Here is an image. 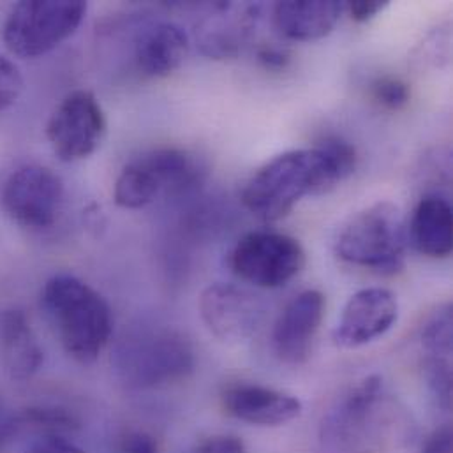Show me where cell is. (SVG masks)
I'll use <instances>...</instances> for the list:
<instances>
[{"instance_id": "6da1fadb", "label": "cell", "mask_w": 453, "mask_h": 453, "mask_svg": "<svg viewBox=\"0 0 453 453\" xmlns=\"http://www.w3.org/2000/svg\"><path fill=\"white\" fill-rule=\"evenodd\" d=\"M357 163V149L342 138H325L311 149L284 152L249 179L242 203L261 221L284 219L305 196L326 195L349 179Z\"/></svg>"}, {"instance_id": "7a4b0ae2", "label": "cell", "mask_w": 453, "mask_h": 453, "mask_svg": "<svg viewBox=\"0 0 453 453\" xmlns=\"http://www.w3.org/2000/svg\"><path fill=\"white\" fill-rule=\"evenodd\" d=\"M417 436L411 410L387 388L381 376H369L349 388L321 426L323 441L341 453H394Z\"/></svg>"}, {"instance_id": "3957f363", "label": "cell", "mask_w": 453, "mask_h": 453, "mask_svg": "<svg viewBox=\"0 0 453 453\" xmlns=\"http://www.w3.org/2000/svg\"><path fill=\"white\" fill-rule=\"evenodd\" d=\"M41 307L64 351L78 364H94L113 334V312L106 298L85 280L60 273L46 280Z\"/></svg>"}, {"instance_id": "277c9868", "label": "cell", "mask_w": 453, "mask_h": 453, "mask_svg": "<svg viewBox=\"0 0 453 453\" xmlns=\"http://www.w3.org/2000/svg\"><path fill=\"white\" fill-rule=\"evenodd\" d=\"M196 367L191 339L173 326H142L113 355L117 378L133 390H154L188 380Z\"/></svg>"}, {"instance_id": "5b68a950", "label": "cell", "mask_w": 453, "mask_h": 453, "mask_svg": "<svg viewBox=\"0 0 453 453\" xmlns=\"http://www.w3.org/2000/svg\"><path fill=\"white\" fill-rule=\"evenodd\" d=\"M408 231L403 214L392 202H378L357 212L339 231L335 254L339 259L383 275L399 273L406 266Z\"/></svg>"}, {"instance_id": "8992f818", "label": "cell", "mask_w": 453, "mask_h": 453, "mask_svg": "<svg viewBox=\"0 0 453 453\" xmlns=\"http://www.w3.org/2000/svg\"><path fill=\"white\" fill-rule=\"evenodd\" d=\"M85 14L83 0H23L5 18L2 39L12 55L35 58L67 41Z\"/></svg>"}, {"instance_id": "52a82bcc", "label": "cell", "mask_w": 453, "mask_h": 453, "mask_svg": "<svg viewBox=\"0 0 453 453\" xmlns=\"http://www.w3.org/2000/svg\"><path fill=\"white\" fill-rule=\"evenodd\" d=\"M198 177L200 166L186 150L152 149L122 168L115 182L113 200L127 211L143 209L161 195L184 193Z\"/></svg>"}, {"instance_id": "ba28073f", "label": "cell", "mask_w": 453, "mask_h": 453, "mask_svg": "<svg viewBox=\"0 0 453 453\" xmlns=\"http://www.w3.org/2000/svg\"><path fill=\"white\" fill-rule=\"evenodd\" d=\"M302 243L277 231H250L229 252V268L242 280L265 289L282 288L305 266Z\"/></svg>"}, {"instance_id": "9c48e42d", "label": "cell", "mask_w": 453, "mask_h": 453, "mask_svg": "<svg viewBox=\"0 0 453 453\" xmlns=\"http://www.w3.org/2000/svg\"><path fill=\"white\" fill-rule=\"evenodd\" d=\"M64 196V182L51 168L25 165L2 182L0 207L14 225L41 231L57 223Z\"/></svg>"}, {"instance_id": "30bf717a", "label": "cell", "mask_w": 453, "mask_h": 453, "mask_svg": "<svg viewBox=\"0 0 453 453\" xmlns=\"http://www.w3.org/2000/svg\"><path fill=\"white\" fill-rule=\"evenodd\" d=\"M106 115L90 90L67 94L46 122V138L62 163L90 157L106 136Z\"/></svg>"}, {"instance_id": "8fae6325", "label": "cell", "mask_w": 453, "mask_h": 453, "mask_svg": "<svg viewBox=\"0 0 453 453\" xmlns=\"http://www.w3.org/2000/svg\"><path fill=\"white\" fill-rule=\"evenodd\" d=\"M399 318V300L385 288L357 291L344 305L334 330V341L344 349H357L383 337Z\"/></svg>"}, {"instance_id": "7c38bea8", "label": "cell", "mask_w": 453, "mask_h": 453, "mask_svg": "<svg viewBox=\"0 0 453 453\" xmlns=\"http://www.w3.org/2000/svg\"><path fill=\"white\" fill-rule=\"evenodd\" d=\"M325 309L326 298L318 289L302 291L284 307L272 330V346L280 362L300 365L309 360Z\"/></svg>"}, {"instance_id": "4fadbf2b", "label": "cell", "mask_w": 453, "mask_h": 453, "mask_svg": "<svg viewBox=\"0 0 453 453\" xmlns=\"http://www.w3.org/2000/svg\"><path fill=\"white\" fill-rule=\"evenodd\" d=\"M200 314L211 334L225 342L247 341L263 318L261 303L249 291L216 282L200 296Z\"/></svg>"}, {"instance_id": "5bb4252c", "label": "cell", "mask_w": 453, "mask_h": 453, "mask_svg": "<svg viewBox=\"0 0 453 453\" xmlns=\"http://www.w3.org/2000/svg\"><path fill=\"white\" fill-rule=\"evenodd\" d=\"M261 4L219 2L198 25L196 42L200 51L212 60H227L242 53L250 42L259 19Z\"/></svg>"}, {"instance_id": "9a60e30c", "label": "cell", "mask_w": 453, "mask_h": 453, "mask_svg": "<svg viewBox=\"0 0 453 453\" xmlns=\"http://www.w3.org/2000/svg\"><path fill=\"white\" fill-rule=\"evenodd\" d=\"M221 404L229 417L257 427L286 426L303 410L295 395L256 383L229 385L221 392Z\"/></svg>"}, {"instance_id": "2e32d148", "label": "cell", "mask_w": 453, "mask_h": 453, "mask_svg": "<svg viewBox=\"0 0 453 453\" xmlns=\"http://www.w3.org/2000/svg\"><path fill=\"white\" fill-rule=\"evenodd\" d=\"M191 41L173 21H157L140 30L134 39V65L145 78H166L186 62Z\"/></svg>"}, {"instance_id": "e0dca14e", "label": "cell", "mask_w": 453, "mask_h": 453, "mask_svg": "<svg viewBox=\"0 0 453 453\" xmlns=\"http://www.w3.org/2000/svg\"><path fill=\"white\" fill-rule=\"evenodd\" d=\"M342 12L337 0H286L272 7V21L284 39L309 42L332 34Z\"/></svg>"}, {"instance_id": "ac0fdd59", "label": "cell", "mask_w": 453, "mask_h": 453, "mask_svg": "<svg viewBox=\"0 0 453 453\" xmlns=\"http://www.w3.org/2000/svg\"><path fill=\"white\" fill-rule=\"evenodd\" d=\"M44 360L35 332L23 311L9 307L0 311V362L14 381L34 378Z\"/></svg>"}, {"instance_id": "d6986e66", "label": "cell", "mask_w": 453, "mask_h": 453, "mask_svg": "<svg viewBox=\"0 0 453 453\" xmlns=\"http://www.w3.org/2000/svg\"><path fill=\"white\" fill-rule=\"evenodd\" d=\"M410 240L413 247L429 257L445 259L452 254V205L447 196L426 195L413 211L410 221Z\"/></svg>"}, {"instance_id": "ffe728a7", "label": "cell", "mask_w": 453, "mask_h": 453, "mask_svg": "<svg viewBox=\"0 0 453 453\" xmlns=\"http://www.w3.org/2000/svg\"><path fill=\"white\" fill-rule=\"evenodd\" d=\"M452 307L436 311L422 330V348L427 357L452 358Z\"/></svg>"}, {"instance_id": "44dd1931", "label": "cell", "mask_w": 453, "mask_h": 453, "mask_svg": "<svg viewBox=\"0 0 453 453\" xmlns=\"http://www.w3.org/2000/svg\"><path fill=\"white\" fill-rule=\"evenodd\" d=\"M452 35L450 27L434 28L413 51V64L417 69H441L450 62Z\"/></svg>"}, {"instance_id": "7402d4cb", "label": "cell", "mask_w": 453, "mask_h": 453, "mask_svg": "<svg viewBox=\"0 0 453 453\" xmlns=\"http://www.w3.org/2000/svg\"><path fill=\"white\" fill-rule=\"evenodd\" d=\"M424 374L436 404L449 411L452 408V358L426 355Z\"/></svg>"}, {"instance_id": "603a6c76", "label": "cell", "mask_w": 453, "mask_h": 453, "mask_svg": "<svg viewBox=\"0 0 453 453\" xmlns=\"http://www.w3.org/2000/svg\"><path fill=\"white\" fill-rule=\"evenodd\" d=\"M371 97L385 110H403L411 99L410 85L397 76H380L371 83Z\"/></svg>"}, {"instance_id": "cb8c5ba5", "label": "cell", "mask_w": 453, "mask_h": 453, "mask_svg": "<svg viewBox=\"0 0 453 453\" xmlns=\"http://www.w3.org/2000/svg\"><path fill=\"white\" fill-rule=\"evenodd\" d=\"M25 420L30 426L48 431V436H60V433H69L80 427L78 418L60 408H34L28 410Z\"/></svg>"}, {"instance_id": "d4e9b609", "label": "cell", "mask_w": 453, "mask_h": 453, "mask_svg": "<svg viewBox=\"0 0 453 453\" xmlns=\"http://www.w3.org/2000/svg\"><path fill=\"white\" fill-rule=\"evenodd\" d=\"M23 76L18 65L0 55V111L11 108L23 92Z\"/></svg>"}, {"instance_id": "484cf974", "label": "cell", "mask_w": 453, "mask_h": 453, "mask_svg": "<svg viewBox=\"0 0 453 453\" xmlns=\"http://www.w3.org/2000/svg\"><path fill=\"white\" fill-rule=\"evenodd\" d=\"M115 453H161L159 452V443L157 440L140 429H131L126 431L115 447Z\"/></svg>"}, {"instance_id": "4316f807", "label": "cell", "mask_w": 453, "mask_h": 453, "mask_svg": "<svg viewBox=\"0 0 453 453\" xmlns=\"http://www.w3.org/2000/svg\"><path fill=\"white\" fill-rule=\"evenodd\" d=\"M256 58L266 71H284L291 62V53L275 42H263L256 48Z\"/></svg>"}, {"instance_id": "83f0119b", "label": "cell", "mask_w": 453, "mask_h": 453, "mask_svg": "<svg viewBox=\"0 0 453 453\" xmlns=\"http://www.w3.org/2000/svg\"><path fill=\"white\" fill-rule=\"evenodd\" d=\"M188 453H247V449L240 438L219 434L196 443Z\"/></svg>"}, {"instance_id": "f1b7e54d", "label": "cell", "mask_w": 453, "mask_h": 453, "mask_svg": "<svg viewBox=\"0 0 453 453\" xmlns=\"http://www.w3.org/2000/svg\"><path fill=\"white\" fill-rule=\"evenodd\" d=\"M387 0H353L344 4V11L357 23H367L388 7Z\"/></svg>"}, {"instance_id": "f546056e", "label": "cell", "mask_w": 453, "mask_h": 453, "mask_svg": "<svg viewBox=\"0 0 453 453\" xmlns=\"http://www.w3.org/2000/svg\"><path fill=\"white\" fill-rule=\"evenodd\" d=\"M28 453H87L80 447L69 443L62 436H46L37 445L32 447Z\"/></svg>"}, {"instance_id": "4dcf8cb0", "label": "cell", "mask_w": 453, "mask_h": 453, "mask_svg": "<svg viewBox=\"0 0 453 453\" xmlns=\"http://www.w3.org/2000/svg\"><path fill=\"white\" fill-rule=\"evenodd\" d=\"M422 453H452V429L450 426H443L438 431H434L424 449Z\"/></svg>"}]
</instances>
